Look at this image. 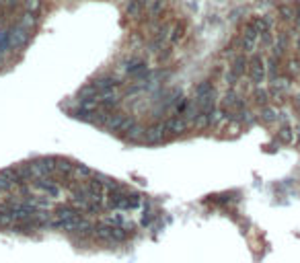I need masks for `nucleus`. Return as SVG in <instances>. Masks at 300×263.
Masks as SVG:
<instances>
[{
    "label": "nucleus",
    "instance_id": "f257e3e1",
    "mask_svg": "<svg viewBox=\"0 0 300 263\" xmlns=\"http://www.w3.org/2000/svg\"><path fill=\"white\" fill-rule=\"evenodd\" d=\"M247 78L251 81L253 86H261L268 82V68H265V56L261 51H253L249 56V70H247Z\"/></svg>",
    "mask_w": 300,
    "mask_h": 263
},
{
    "label": "nucleus",
    "instance_id": "f03ea898",
    "mask_svg": "<svg viewBox=\"0 0 300 263\" xmlns=\"http://www.w3.org/2000/svg\"><path fill=\"white\" fill-rule=\"evenodd\" d=\"M31 37H33V33L27 31V29H23L21 25H13L11 29H8V43H11V51H23L25 48L31 43Z\"/></svg>",
    "mask_w": 300,
    "mask_h": 263
},
{
    "label": "nucleus",
    "instance_id": "7ed1b4c3",
    "mask_svg": "<svg viewBox=\"0 0 300 263\" xmlns=\"http://www.w3.org/2000/svg\"><path fill=\"white\" fill-rule=\"evenodd\" d=\"M144 68H150V66H148V62L142 56H130V58H126V60L119 62V70H122L127 78H132L134 74L142 72Z\"/></svg>",
    "mask_w": 300,
    "mask_h": 263
},
{
    "label": "nucleus",
    "instance_id": "20e7f679",
    "mask_svg": "<svg viewBox=\"0 0 300 263\" xmlns=\"http://www.w3.org/2000/svg\"><path fill=\"white\" fill-rule=\"evenodd\" d=\"M167 0H150L148 6H146V11H144V23H154V21H162L165 19V15L167 13Z\"/></svg>",
    "mask_w": 300,
    "mask_h": 263
},
{
    "label": "nucleus",
    "instance_id": "39448f33",
    "mask_svg": "<svg viewBox=\"0 0 300 263\" xmlns=\"http://www.w3.org/2000/svg\"><path fill=\"white\" fill-rule=\"evenodd\" d=\"M165 124H167V132H169V140H173L177 136H183L187 130H189V124L183 115H169L165 117Z\"/></svg>",
    "mask_w": 300,
    "mask_h": 263
},
{
    "label": "nucleus",
    "instance_id": "423d86ee",
    "mask_svg": "<svg viewBox=\"0 0 300 263\" xmlns=\"http://www.w3.org/2000/svg\"><path fill=\"white\" fill-rule=\"evenodd\" d=\"M249 103H251V107L255 109H261L265 107V105H271V95H269V89L268 86H253V91L249 95Z\"/></svg>",
    "mask_w": 300,
    "mask_h": 263
},
{
    "label": "nucleus",
    "instance_id": "0eeeda50",
    "mask_svg": "<svg viewBox=\"0 0 300 263\" xmlns=\"http://www.w3.org/2000/svg\"><path fill=\"white\" fill-rule=\"evenodd\" d=\"M127 119H130V115H127L126 111H113L109 115V119H107V124H105V128L103 130H107V132H111V134H122V130H124V126L127 124Z\"/></svg>",
    "mask_w": 300,
    "mask_h": 263
},
{
    "label": "nucleus",
    "instance_id": "6e6552de",
    "mask_svg": "<svg viewBox=\"0 0 300 263\" xmlns=\"http://www.w3.org/2000/svg\"><path fill=\"white\" fill-rule=\"evenodd\" d=\"M257 119H259V124L263 126H273L280 121V109L276 105H265V107L257 109Z\"/></svg>",
    "mask_w": 300,
    "mask_h": 263
},
{
    "label": "nucleus",
    "instance_id": "1a4fd4ad",
    "mask_svg": "<svg viewBox=\"0 0 300 263\" xmlns=\"http://www.w3.org/2000/svg\"><path fill=\"white\" fill-rule=\"evenodd\" d=\"M228 68L233 70V72L238 78H245L247 76V70H249V54H243V51L235 54V58L230 60V66Z\"/></svg>",
    "mask_w": 300,
    "mask_h": 263
},
{
    "label": "nucleus",
    "instance_id": "9d476101",
    "mask_svg": "<svg viewBox=\"0 0 300 263\" xmlns=\"http://www.w3.org/2000/svg\"><path fill=\"white\" fill-rule=\"evenodd\" d=\"M282 74H286L288 78H300V56L298 54H292L284 60V68H282Z\"/></svg>",
    "mask_w": 300,
    "mask_h": 263
},
{
    "label": "nucleus",
    "instance_id": "9b49d317",
    "mask_svg": "<svg viewBox=\"0 0 300 263\" xmlns=\"http://www.w3.org/2000/svg\"><path fill=\"white\" fill-rule=\"evenodd\" d=\"M276 21L278 25H292L294 21V4H278L276 6Z\"/></svg>",
    "mask_w": 300,
    "mask_h": 263
},
{
    "label": "nucleus",
    "instance_id": "f8f14e48",
    "mask_svg": "<svg viewBox=\"0 0 300 263\" xmlns=\"http://www.w3.org/2000/svg\"><path fill=\"white\" fill-rule=\"evenodd\" d=\"M294 136H296V130L292 128L290 121H284V124H280L278 132H276V140L280 144H292L294 142Z\"/></svg>",
    "mask_w": 300,
    "mask_h": 263
},
{
    "label": "nucleus",
    "instance_id": "ddd939ff",
    "mask_svg": "<svg viewBox=\"0 0 300 263\" xmlns=\"http://www.w3.org/2000/svg\"><path fill=\"white\" fill-rule=\"evenodd\" d=\"M16 25H21L23 29H27V31H35L37 29V25H39V15L35 13H27V11H21L19 15V19H16Z\"/></svg>",
    "mask_w": 300,
    "mask_h": 263
},
{
    "label": "nucleus",
    "instance_id": "4468645a",
    "mask_svg": "<svg viewBox=\"0 0 300 263\" xmlns=\"http://www.w3.org/2000/svg\"><path fill=\"white\" fill-rule=\"evenodd\" d=\"M216 81L210 76V78H205V81L198 82L193 86V97H204V95H210V93H216Z\"/></svg>",
    "mask_w": 300,
    "mask_h": 263
},
{
    "label": "nucleus",
    "instance_id": "2eb2a0df",
    "mask_svg": "<svg viewBox=\"0 0 300 263\" xmlns=\"http://www.w3.org/2000/svg\"><path fill=\"white\" fill-rule=\"evenodd\" d=\"M185 37V23L183 21H173L171 23V35H169V43L177 46L179 41Z\"/></svg>",
    "mask_w": 300,
    "mask_h": 263
},
{
    "label": "nucleus",
    "instance_id": "dca6fc26",
    "mask_svg": "<svg viewBox=\"0 0 300 263\" xmlns=\"http://www.w3.org/2000/svg\"><path fill=\"white\" fill-rule=\"evenodd\" d=\"M191 130H195V132L210 130V115H208V113H198L195 119L191 121Z\"/></svg>",
    "mask_w": 300,
    "mask_h": 263
},
{
    "label": "nucleus",
    "instance_id": "f3484780",
    "mask_svg": "<svg viewBox=\"0 0 300 263\" xmlns=\"http://www.w3.org/2000/svg\"><path fill=\"white\" fill-rule=\"evenodd\" d=\"M15 224H16V220H15V216H13L11 212H4V214H0V230H4V232H11Z\"/></svg>",
    "mask_w": 300,
    "mask_h": 263
},
{
    "label": "nucleus",
    "instance_id": "a211bd4d",
    "mask_svg": "<svg viewBox=\"0 0 300 263\" xmlns=\"http://www.w3.org/2000/svg\"><path fill=\"white\" fill-rule=\"evenodd\" d=\"M41 8H44V0H25L23 2V11H27V13L39 15Z\"/></svg>",
    "mask_w": 300,
    "mask_h": 263
},
{
    "label": "nucleus",
    "instance_id": "6ab92c4d",
    "mask_svg": "<svg viewBox=\"0 0 300 263\" xmlns=\"http://www.w3.org/2000/svg\"><path fill=\"white\" fill-rule=\"evenodd\" d=\"M292 48H294V54H298L300 56V33L294 37V43H292Z\"/></svg>",
    "mask_w": 300,
    "mask_h": 263
},
{
    "label": "nucleus",
    "instance_id": "aec40b11",
    "mask_svg": "<svg viewBox=\"0 0 300 263\" xmlns=\"http://www.w3.org/2000/svg\"><path fill=\"white\" fill-rule=\"evenodd\" d=\"M296 136H298V142H300V124H298V128H296Z\"/></svg>",
    "mask_w": 300,
    "mask_h": 263
}]
</instances>
